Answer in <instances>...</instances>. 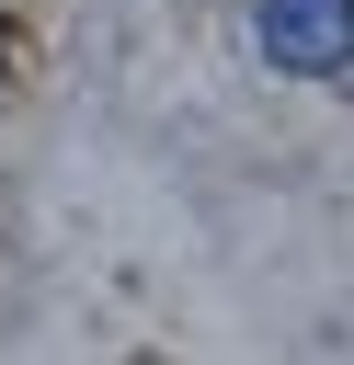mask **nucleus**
Wrapping results in <instances>:
<instances>
[{
	"instance_id": "f257e3e1",
	"label": "nucleus",
	"mask_w": 354,
	"mask_h": 365,
	"mask_svg": "<svg viewBox=\"0 0 354 365\" xmlns=\"http://www.w3.org/2000/svg\"><path fill=\"white\" fill-rule=\"evenodd\" d=\"M251 46L285 80H343L354 68V0H251Z\"/></svg>"
}]
</instances>
